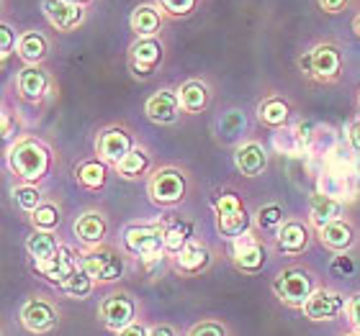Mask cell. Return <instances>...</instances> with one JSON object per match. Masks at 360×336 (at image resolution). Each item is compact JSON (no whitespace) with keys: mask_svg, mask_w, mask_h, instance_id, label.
Instances as JSON below:
<instances>
[{"mask_svg":"<svg viewBox=\"0 0 360 336\" xmlns=\"http://www.w3.org/2000/svg\"><path fill=\"white\" fill-rule=\"evenodd\" d=\"M11 116H8V113H3V139H8V136H11Z\"/></svg>","mask_w":360,"mask_h":336,"instance_id":"46","label":"cell"},{"mask_svg":"<svg viewBox=\"0 0 360 336\" xmlns=\"http://www.w3.org/2000/svg\"><path fill=\"white\" fill-rule=\"evenodd\" d=\"M57 249H60V244L54 241L52 234H31L29 239H26V252L34 257V262L39 260H52L54 254H57Z\"/></svg>","mask_w":360,"mask_h":336,"instance_id":"26","label":"cell"},{"mask_svg":"<svg viewBox=\"0 0 360 336\" xmlns=\"http://www.w3.org/2000/svg\"><path fill=\"white\" fill-rule=\"evenodd\" d=\"M353 269H355L353 260H350V257H345V254H342V257H338V260H335V264H332V272H342V275H350Z\"/></svg>","mask_w":360,"mask_h":336,"instance_id":"41","label":"cell"},{"mask_svg":"<svg viewBox=\"0 0 360 336\" xmlns=\"http://www.w3.org/2000/svg\"><path fill=\"white\" fill-rule=\"evenodd\" d=\"M309 244V231L304 229L301 224L291 221V224H285L278 234V247L283 249L285 254H299L304 252Z\"/></svg>","mask_w":360,"mask_h":336,"instance_id":"21","label":"cell"},{"mask_svg":"<svg viewBox=\"0 0 360 336\" xmlns=\"http://www.w3.org/2000/svg\"><path fill=\"white\" fill-rule=\"evenodd\" d=\"M285 119H288V105L278 98H270L260 105V121L268 123V126H283Z\"/></svg>","mask_w":360,"mask_h":336,"instance_id":"29","label":"cell"},{"mask_svg":"<svg viewBox=\"0 0 360 336\" xmlns=\"http://www.w3.org/2000/svg\"><path fill=\"white\" fill-rule=\"evenodd\" d=\"M160 6L165 8L167 13H173V15H186L193 11L195 6V0H160Z\"/></svg>","mask_w":360,"mask_h":336,"instance_id":"37","label":"cell"},{"mask_svg":"<svg viewBox=\"0 0 360 336\" xmlns=\"http://www.w3.org/2000/svg\"><path fill=\"white\" fill-rule=\"evenodd\" d=\"M62 290L68 293V295H72V298H85V295H90V290H93V277H90L83 267L75 269V272L62 283Z\"/></svg>","mask_w":360,"mask_h":336,"instance_id":"28","label":"cell"},{"mask_svg":"<svg viewBox=\"0 0 360 336\" xmlns=\"http://www.w3.org/2000/svg\"><path fill=\"white\" fill-rule=\"evenodd\" d=\"M350 144H353L355 152H360V121L350 128Z\"/></svg>","mask_w":360,"mask_h":336,"instance_id":"45","label":"cell"},{"mask_svg":"<svg viewBox=\"0 0 360 336\" xmlns=\"http://www.w3.org/2000/svg\"><path fill=\"white\" fill-rule=\"evenodd\" d=\"M257 221H260L263 229L278 226L281 221H283V210L278 208V206H265V208H260V213H257Z\"/></svg>","mask_w":360,"mask_h":336,"instance_id":"36","label":"cell"},{"mask_svg":"<svg viewBox=\"0 0 360 336\" xmlns=\"http://www.w3.org/2000/svg\"><path fill=\"white\" fill-rule=\"evenodd\" d=\"M75 231L85 244H98L105 236V221L98 213H85V216L77 218Z\"/></svg>","mask_w":360,"mask_h":336,"instance_id":"25","label":"cell"},{"mask_svg":"<svg viewBox=\"0 0 360 336\" xmlns=\"http://www.w3.org/2000/svg\"><path fill=\"white\" fill-rule=\"evenodd\" d=\"M18 54H21V60L31 62V65H37L46 57V39L37 31H29V34H23L18 39Z\"/></svg>","mask_w":360,"mask_h":336,"instance_id":"24","label":"cell"},{"mask_svg":"<svg viewBox=\"0 0 360 336\" xmlns=\"http://www.w3.org/2000/svg\"><path fill=\"white\" fill-rule=\"evenodd\" d=\"M319 6L324 11H330V13H338V11H342L347 6V0H319Z\"/></svg>","mask_w":360,"mask_h":336,"instance_id":"42","label":"cell"},{"mask_svg":"<svg viewBox=\"0 0 360 336\" xmlns=\"http://www.w3.org/2000/svg\"><path fill=\"white\" fill-rule=\"evenodd\" d=\"M77 180L83 182L85 187L96 190V187H103L105 182V167L101 162H83L77 167Z\"/></svg>","mask_w":360,"mask_h":336,"instance_id":"30","label":"cell"},{"mask_svg":"<svg viewBox=\"0 0 360 336\" xmlns=\"http://www.w3.org/2000/svg\"><path fill=\"white\" fill-rule=\"evenodd\" d=\"M340 65H342L340 52L330 44L316 46V49L301 57V67L307 69L311 77H319V80H332L340 72Z\"/></svg>","mask_w":360,"mask_h":336,"instance_id":"5","label":"cell"},{"mask_svg":"<svg viewBox=\"0 0 360 336\" xmlns=\"http://www.w3.org/2000/svg\"><path fill=\"white\" fill-rule=\"evenodd\" d=\"M340 216H342L340 201H335V198H330V195L324 193L311 198V221H314V226H319V231H322L324 226L340 221Z\"/></svg>","mask_w":360,"mask_h":336,"instance_id":"19","label":"cell"},{"mask_svg":"<svg viewBox=\"0 0 360 336\" xmlns=\"http://www.w3.org/2000/svg\"><path fill=\"white\" fill-rule=\"evenodd\" d=\"M273 144H276V149H283L285 154H296V152L304 147V144L299 142L296 131H278V134L273 136Z\"/></svg>","mask_w":360,"mask_h":336,"instance_id":"35","label":"cell"},{"mask_svg":"<svg viewBox=\"0 0 360 336\" xmlns=\"http://www.w3.org/2000/svg\"><path fill=\"white\" fill-rule=\"evenodd\" d=\"M188 336H226V331L224 326H219L214 321H203V323H195Z\"/></svg>","mask_w":360,"mask_h":336,"instance_id":"38","label":"cell"},{"mask_svg":"<svg viewBox=\"0 0 360 336\" xmlns=\"http://www.w3.org/2000/svg\"><path fill=\"white\" fill-rule=\"evenodd\" d=\"M353 229L345 224V221H335V224L324 226L322 229V241L330 249H338V252H345L350 244H353Z\"/></svg>","mask_w":360,"mask_h":336,"instance_id":"23","label":"cell"},{"mask_svg":"<svg viewBox=\"0 0 360 336\" xmlns=\"http://www.w3.org/2000/svg\"><path fill=\"white\" fill-rule=\"evenodd\" d=\"M31 218H34V224H37L39 229L49 231V229H54V226L60 224V210L54 208V206H39Z\"/></svg>","mask_w":360,"mask_h":336,"instance_id":"34","label":"cell"},{"mask_svg":"<svg viewBox=\"0 0 360 336\" xmlns=\"http://www.w3.org/2000/svg\"><path fill=\"white\" fill-rule=\"evenodd\" d=\"M355 31H358V34H360V15H358V18H355Z\"/></svg>","mask_w":360,"mask_h":336,"instance_id":"47","label":"cell"},{"mask_svg":"<svg viewBox=\"0 0 360 336\" xmlns=\"http://www.w3.org/2000/svg\"><path fill=\"white\" fill-rule=\"evenodd\" d=\"M188 236H191V226L188 224L170 226V229H165V249L178 254L188 244Z\"/></svg>","mask_w":360,"mask_h":336,"instance_id":"32","label":"cell"},{"mask_svg":"<svg viewBox=\"0 0 360 336\" xmlns=\"http://www.w3.org/2000/svg\"><path fill=\"white\" fill-rule=\"evenodd\" d=\"M180 98L175 93H155V95L147 100V116H150L155 123H173L180 113Z\"/></svg>","mask_w":360,"mask_h":336,"instance_id":"16","label":"cell"},{"mask_svg":"<svg viewBox=\"0 0 360 336\" xmlns=\"http://www.w3.org/2000/svg\"><path fill=\"white\" fill-rule=\"evenodd\" d=\"M342 311H345V298L330 290L311 293V298L304 303V314L311 321H330V318H335Z\"/></svg>","mask_w":360,"mask_h":336,"instance_id":"9","label":"cell"},{"mask_svg":"<svg viewBox=\"0 0 360 336\" xmlns=\"http://www.w3.org/2000/svg\"><path fill=\"white\" fill-rule=\"evenodd\" d=\"M206 103H209V90H206L203 83L191 80V83H186L180 88V105H183V111L198 113L206 108Z\"/></svg>","mask_w":360,"mask_h":336,"instance_id":"22","label":"cell"},{"mask_svg":"<svg viewBox=\"0 0 360 336\" xmlns=\"http://www.w3.org/2000/svg\"><path fill=\"white\" fill-rule=\"evenodd\" d=\"M98 314L103 318V323L113 331H124L127 326L134 323V303L127 295H111L105 298L98 308Z\"/></svg>","mask_w":360,"mask_h":336,"instance_id":"8","label":"cell"},{"mask_svg":"<svg viewBox=\"0 0 360 336\" xmlns=\"http://www.w3.org/2000/svg\"><path fill=\"white\" fill-rule=\"evenodd\" d=\"M116 167H119L121 175H127V177H136V175H142V172L147 170V154H144L142 149H131Z\"/></svg>","mask_w":360,"mask_h":336,"instance_id":"31","label":"cell"},{"mask_svg":"<svg viewBox=\"0 0 360 336\" xmlns=\"http://www.w3.org/2000/svg\"><path fill=\"white\" fill-rule=\"evenodd\" d=\"M83 269L93 277V280L111 283V280L121 277L124 264H121L119 254L108 252V249H98V252H88L83 257Z\"/></svg>","mask_w":360,"mask_h":336,"instance_id":"7","label":"cell"},{"mask_svg":"<svg viewBox=\"0 0 360 336\" xmlns=\"http://www.w3.org/2000/svg\"><path fill=\"white\" fill-rule=\"evenodd\" d=\"M276 293L278 298L288 303V306H301L311 298V293H314V283H311V275H309L307 269L301 267H291V269H283L276 280Z\"/></svg>","mask_w":360,"mask_h":336,"instance_id":"2","label":"cell"},{"mask_svg":"<svg viewBox=\"0 0 360 336\" xmlns=\"http://www.w3.org/2000/svg\"><path fill=\"white\" fill-rule=\"evenodd\" d=\"M131 149H134V147H131V139H129V134L121 131V128H108V131H103L101 139H98V154L103 159H108V162H113V165H119Z\"/></svg>","mask_w":360,"mask_h":336,"instance_id":"13","label":"cell"},{"mask_svg":"<svg viewBox=\"0 0 360 336\" xmlns=\"http://www.w3.org/2000/svg\"><path fill=\"white\" fill-rule=\"evenodd\" d=\"M160 60H162V46L155 39H142V41H136L131 46V67H134L136 75H152L155 67L160 65Z\"/></svg>","mask_w":360,"mask_h":336,"instance_id":"14","label":"cell"},{"mask_svg":"<svg viewBox=\"0 0 360 336\" xmlns=\"http://www.w3.org/2000/svg\"><path fill=\"white\" fill-rule=\"evenodd\" d=\"M350 336H355V334H350Z\"/></svg>","mask_w":360,"mask_h":336,"instance_id":"49","label":"cell"},{"mask_svg":"<svg viewBox=\"0 0 360 336\" xmlns=\"http://www.w3.org/2000/svg\"><path fill=\"white\" fill-rule=\"evenodd\" d=\"M70 3H77V6H80V3H83V0H70Z\"/></svg>","mask_w":360,"mask_h":336,"instance_id":"48","label":"cell"},{"mask_svg":"<svg viewBox=\"0 0 360 336\" xmlns=\"http://www.w3.org/2000/svg\"><path fill=\"white\" fill-rule=\"evenodd\" d=\"M345 311H347V316H350V321L360 329V295H353V298L347 300Z\"/></svg>","mask_w":360,"mask_h":336,"instance_id":"40","label":"cell"},{"mask_svg":"<svg viewBox=\"0 0 360 336\" xmlns=\"http://www.w3.org/2000/svg\"><path fill=\"white\" fill-rule=\"evenodd\" d=\"M46 88H49V80H46V75L39 67L21 69V75H18V90H21L23 98L39 100V98L46 93Z\"/></svg>","mask_w":360,"mask_h":336,"instance_id":"20","label":"cell"},{"mask_svg":"<svg viewBox=\"0 0 360 336\" xmlns=\"http://www.w3.org/2000/svg\"><path fill=\"white\" fill-rule=\"evenodd\" d=\"M124 244L142 260H158L165 249V229L160 226H129L124 231Z\"/></svg>","mask_w":360,"mask_h":336,"instance_id":"3","label":"cell"},{"mask_svg":"<svg viewBox=\"0 0 360 336\" xmlns=\"http://www.w3.org/2000/svg\"><path fill=\"white\" fill-rule=\"evenodd\" d=\"M44 13L62 31H72L83 23V8L70 0H44Z\"/></svg>","mask_w":360,"mask_h":336,"instance_id":"11","label":"cell"},{"mask_svg":"<svg viewBox=\"0 0 360 336\" xmlns=\"http://www.w3.org/2000/svg\"><path fill=\"white\" fill-rule=\"evenodd\" d=\"M34 267L41 272V275L46 277V280H52V283H65L77 267V260L75 254H72V249L65 247V244H60V249H57V254H54L52 260H39L34 262Z\"/></svg>","mask_w":360,"mask_h":336,"instance_id":"10","label":"cell"},{"mask_svg":"<svg viewBox=\"0 0 360 336\" xmlns=\"http://www.w3.org/2000/svg\"><path fill=\"white\" fill-rule=\"evenodd\" d=\"M150 336H175V331L170 326H165V323H160V326H152Z\"/></svg>","mask_w":360,"mask_h":336,"instance_id":"44","label":"cell"},{"mask_svg":"<svg viewBox=\"0 0 360 336\" xmlns=\"http://www.w3.org/2000/svg\"><path fill=\"white\" fill-rule=\"evenodd\" d=\"M11 49H13V31H11V26H3L0 29V54L8 57Z\"/></svg>","mask_w":360,"mask_h":336,"instance_id":"39","label":"cell"},{"mask_svg":"<svg viewBox=\"0 0 360 336\" xmlns=\"http://www.w3.org/2000/svg\"><path fill=\"white\" fill-rule=\"evenodd\" d=\"M131 29H134L139 36H152V34L160 29V13L152 6L134 8V13H131Z\"/></svg>","mask_w":360,"mask_h":336,"instance_id":"27","label":"cell"},{"mask_svg":"<svg viewBox=\"0 0 360 336\" xmlns=\"http://www.w3.org/2000/svg\"><path fill=\"white\" fill-rule=\"evenodd\" d=\"M21 321L23 326L34 334H41V331H49L57 323V314H54V308L44 300H29L21 311Z\"/></svg>","mask_w":360,"mask_h":336,"instance_id":"15","label":"cell"},{"mask_svg":"<svg viewBox=\"0 0 360 336\" xmlns=\"http://www.w3.org/2000/svg\"><path fill=\"white\" fill-rule=\"evenodd\" d=\"M13 198H15V203L21 206L23 210H34L39 208V201H41V193H39L37 187H31V185H21V187H15L13 190Z\"/></svg>","mask_w":360,"mask_h":336,"instance_id":"33","label":"cell"},{"mask_svg":"<svg viewBox=\"0 0 360 336\" xmlns=\"http://www.w3.org/2000/svg\"><path fill=\"white\" fill-rule=\"evenodd\" d=\"M119 336H150V331L144 329V326H139V323H131L124 331H119Z\"/></svg>","mask_w":360,"mask_h":336,"instance_id":"43","label":"cell"},{"mask_svg":"<svg viewBox=\"0 0 360 336\" xmlns=\"http://www.w3.org/2000/svg\"><path fill=\"white\" fill-rule=\"evenodd\" d=\"M234 162H237V170L242 172V175H248V177H255V175H260V172L265 170V165H268V157H265V149L260 147V144H245V147H240L237 149V154H234Z\"/></svg>","mask_w":360,"mask_h":336,"instance_id":"18","label":"cell"},{"mask_svg":"<svg viewBox=\"0 0 360 336\" xmlns=\"http://www.w3.org/2000/svg\"><path fill=\"white\" fill-rule=\"evenodd\" d=\"M217 213H219V229H221V234L234 236V239L242 236V234H248L250 216L237 195L226 193L221 198H217Z\"/></svg>","mask_w":360,"mask_h":336,"instance_id":"4","label":"cell"},{"mask_svg":"<svg viewBox=\"0 0 360 336\" xmlns=\"http://www.w3.org/2000/svg\"><path fill=\"white\" fill-rule=\"evenodd\" d=\"M209 262H211L209 249L203 247V244L188 241L186 247L178 252V257H175V267H178L183 275H198L201 269L209 267Z\"/></svg>","mask_w":360,"mask_h":336,"instance_id":"17","label":"cell"},{"mask_svg":"<svg viewBox=\"0 0 360 336\" xmlns=\"http://www.w3.org/2000/svg\"><path fill=\"white\" fill-rule=\"evenodd\" d=\"M234 262H237V267L245 269V272H257V269L265 264L263 247L252 239L250 231L234 239Z\"/></svg>","mask_w":360,"mask_h":336,"instance_id":"12","label":"cell"},{"mask_svg":"<svg viewBox=\"0 0 360 336\" xmlns=\"http://www.w3.org/2000/svg\"><path fill=\"white\" fill-rule=\"evenodd\" d=\"M8 165L13 167L15 175H21L23 180H41L49 170V152L44 144L34 142V139H23L8 152Z\"/></svg>","mask_w":360,"mask_h":336,"instance_id":"1","label":"cell"},{"mask_svg":"<svg viewBox=\"0 0 360 336\" xmlns=\"http://www.w3.org/2000/svg\"><path fill=\"white\" fill-rule=\"evenodd\" d=\"M150 193L160 206H173L186 195V177L178 170H160L150 182Z\"/></svg>","mask_w":360,"mask_h":336,"instance_id":"6","label":"cell"}]
</instances>
